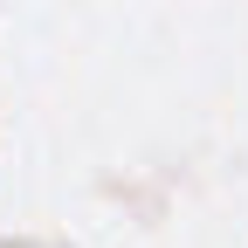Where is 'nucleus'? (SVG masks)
<instances>
[]
</instances>
